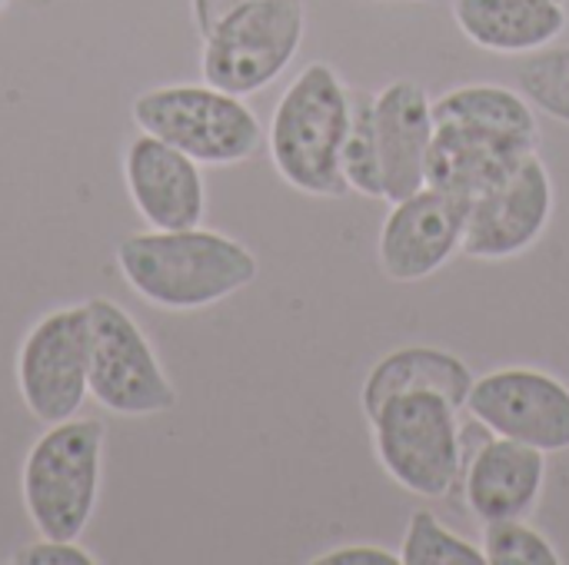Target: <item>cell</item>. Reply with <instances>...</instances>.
<instances>
[{
    "label": "cell",
    "mask_w": 569,
    "mask_h": 565,
    "mask_svg": "<svg viewBox=\"0 0 569 565\" xmlns=\"http://www.w3.org/2000/svg\"><path fill=\"white\" fill-rule=\"evenodd\" d=\"M373 130L383 163L387 203L427 186V160L437 133L433 100L417 80H393L373 93Z\"/></svg>",
    "instance_id": "14"
},
{
    "label": "cell",
    "mask_w": 569,
    "mask_h": 565,
    "mask_svg": "<svg viewBox=\"0 0 569 565\" xmlns=\"http://www.w3.org/2000/svg\"><path fill=\"white\" fill-rule=\"evenodd\" d=\"M247 3H253V0H190L197 33H200V37H210L227 17H233V13L243 10Z\"/></svg>",
    "instance_id": "25"
},
{
    "label": "cell",
    "mask_w": 569,
    "mask_h": 565,
    "mask_svg": "<svg viewBox=\"0 0 569 565\" xmlns=\"http://www.w3.org/2000/svg\"><path fill=\"white\" fill-rule=\"evenodd\" d=\"M350 107L353 93L330 63L313 60L293 77L277 100L267 130L270 163L287 186L320 200H340L350 193L340 173Z\"/></svg>",
    "instance_id": "2"
},
{
    "label": "cell",
    "mask_w": 569,
    "mask_h": 565,
    "mask_svg": "<svg viewBox=\"0 0 569 565\" xmlns=\"http://www.w3.org/2000/svg\"><path fill=\"white\" fill-rule=\"evenodd\" d=\"M473 370L450 350L440 346H400L387 356H380L360 390V410L370 420L390 396L413 393V390H433L447 396L457 410L467 406V396L473 390Z\"/></svg>",
    "instance_id": "17"
},
{
    "label": "cell",
    "mask_w": 569,
    "mask_h": 565,
    "mask_svg": "<svg viewBox=\"0 0 569 565\" xmlns=\"http://www.w3.org/2000/svg\"><path fill=\"white\" fill-rule=\"evenodd\" d=\"M103 426L97 420H63L47 426L27 450L20 470L23 509L43 539H80L103 480Z\"/></svg>",
    "instance_id": "3"
},
{
    "label": "cell",
    "mask_w": 569,
    "mask_h": 565,
    "mask_svg": "<svg viewBox=\"0 0 569 565\" xmlns=\"http://www.w3.org/2000/svg\"><path fill=\"white\" fill-rule=\"evenodd\" d=\"M553 176L543 157L530 153L507 180L470 203L463 253L483 263L523 256L543 240L553 220Z\"/></svg>",
    "instance_id": "10"
},
{
    "label": "cell",
    "mask_w": 569,
    "mask_h": 565,
    "mask_svg": "<svg viewBox=\"0 0 569 565\" xmlns=\"http://www.w3.org/2000/svg\"><path fill=\"white\" fill-rule=\"evenodd\" d=\"M437 123H457L540 147V123L530 100L500 83H463L433 100Z\"/></svg>",
    "instance_id": "18"
},
{
    "label": "cell",
    "mask_w": 569,
    "mask_h": 565,
    "mask_svg": "<svg viewBox=\"0 0 569 565\" xmlns=\"http://www.w3.org/2000/svg\"><path fill=\"white\" fill-rule=\"evenodd\" d=\"M457 490L477 523L527 519L547 490V453L490 430L470 446L463 430V473Z\"/></svg>",
    "instance_id": "12"
},
{
    "label": "cell",
    "mask_w": 569,
    "mask_h": 565,
    "mask_svg": "<svg viewBox=\"0 0 569 565\" xmlns=\"http://www.w3.org/2000/svg\"><path fill=\"white\" fill-rule=\"evenodd\" d=\"M467 210L470 203L437 186L393 200L377 240L383 276L393 283H420L443 270L463 250Z\"/></svg>",
    "instance_id": "11"
},
{
    "label": "cell",
    "mask_w": 569,
    "mask_h": 565,
    "mask_svg": "<svg viewBox=\"0 0 569 565\" xmlns=\"http://www.w3.org/2000/svg\"><path fill=\"white\" fill-rule=\"evenodd\" d=\"M123 180L133 210L150 230H187L203 223L207 213L203 170L183 150L140 130L127 143Z\"/></svg>",
    "instance_id": "13"
},
{
    "label": "cell",
    "mask_w": 569,
    "mask_h": 565,
    "mask_svg": "<svg viewBox=\"0 0 569 565\" xmlns=\"http://www.w3.org/2000/svg\"><path fill=\"white\" fill-rule=\"evenodd\" d=\"M480 549L487 556V565H563L557 546L527 519L487 523Z\"/></svg>",
    "instance_id": "22"
},
{
    "label": "cell",
    "mask_w": 569,
    "mask_h": 565,
    "mask_svg": "<svg viewBox=\"0 0 569 565\" xmlns=\"http://www.w3.org/2000/svg\"><path fill=\"white\" fill-rule=\"evenodd\" d=\"M133 123L183 150L200 167H237L263 143V127L243 97L203 83L150 87L130 103Z\"/></svg>",
    "instance_id": "5"
},
{
    "label": "cell",
    "mask_w": 569,
    "mask_h": 565,
    "mask_svg": "<svg viewBox=\"0 0 569 565\" xmlns=\"http://www.w3.org/2000/svg\"><path fill=\"white\" fill-rule=\"evenodd\" d=\"M413 3H433V0H413Z\"/></svg>",
    "instance_id": "26"
},
{
    "label": "cell",
    "mask_w": 569,
    "mask_h": 565,
    "mask_svg": "<svg viewBox=\"0 0 569 565\" xmlns=\"http://www.w3.org/2000/svg\"><path fill=\"white\" fill-rule=\"evenodd\" d=\"M463 413L547 456L569 450V386L547 370L503 366L473 380Z\"/></svg>",
    "instance_id": "9"
},
{
    "label": "cell",
    "mask_w": 569,
    "mask_h": 565,
    "mask_svg": "<svg viewBox=\"0 0 569 565\" xmlns=\"http://www.w3.org/2000/svg\"><path fill=\"white\" fill-rule=\"evenodd\" d=\"M3 7H7V0H0V10H3Z\"/></svg>",
    "instance_id": "27"
},
{
    "label": "cell",
    "mask_w": 569,
    "mask_h": 565,
    "mask_svg": "<svg viewBox=\"0 0 569 565\" xmlns=\"http://www.w3.org/2000/svg\"><path fill=\"white\" fill-rule=\"evenodd\" d=\"M463 410L433 390L390 396L367 423L383 473L420 500H447L463 473Z\"/></svg>",
    "instance_id": "4"
},
{
    "label": "cell",
    "mask_w": 569,
    "mask_h": 565,
    "mask_svg": "<svg viewBox=\"0 0 569 565\" xmlns=\"http://www.w3.org/2000/svg\"><path fill=\"white\" fill-rule=\"evenodd\" d=\"M530 153H540V147L457 123H437L427 160V186L473 203L507 180Z\"/></svg>",
    "instance_id": "15"
},
{
    "label": "cell",
    "mask_w": 569,
    "mask_h": 565,
    "mask_svg": "<svg viewBox=\"0 0 569 565\" xmlns=\"http://www.w3.org/2000/svg\"><path fill=\"white\" fill-rule=\"evenodd\" d=\"M310 565H400V553L380 546H337L310 559Z\"/></svg>",
    "instance_id": "24"
},
{
    "label": "cell",
    "mask_w": 569,
    "mask_h": 565,
    "mask_svg": "<svg viewBox=\"0 0 569 565\" xmlns=\"http://www.w3.org/2000/svg\"><path fill=\"white\" fill-rule=\"evenodd\" d=\"M453 20L473 47L527 57L563 37L569 10L563 0H453Z\"/></svg>",
    "instance_id": "16"
},
{
    "label": "cell",
    "mask_w": 569,
    "mask_h": 565,
    "mask_svg": "<svg viewBox=\"0 0 569 565\" xmlns=\"http://www.w3.org/2000/svg\"><path fill=\"white\" fill-rule=\"evenodd\" d=\"M563 3H567V0H563Z\"/></svg>",
    "instance_id": "28"
},
{
    "label": "cell",
    "mask_w": 569,
    "mask_h": 565,
    "mask_svg": "<svg viewBox=\"0 0 569 565\" xmlns=\"http://www.w3.org/2000/svg\"><path fill=\"white\" fill-rule=\"evenodd\" d=\"M340 173L350 186V193H360L367 200H387L383 186V163L373 130V93H353L350 107V127L340 150Z\"/></svg>",
    "instance_id": "19"
},
{
    "label": "cell",
    "mask_w": 569,
    "mask_h": 565,
    "mask_svg": "<svg viewBox=\"0 0 569 565\" xmlns=\"http://www.w3.org/2000/svg\"><path fill=\"white\" fill-rule=\"evenodd\" d=\"M100 559L80 546V539H37L20 546L10 565H97Z\"/></svg>",
    "instance_id": "23"
},
{
    "label": "cell",
    "mask_w": 569,
    "mask_h": 565,
    "mask_svg": "<svg viewBox=\"0 0 569 565\" xmlns=\"http://www.w3.org/2000/svg\"><path fill=\"white\" fill-rule=\"evenodd\" d=\"M117 266L140 300L167 313L210 310L260 273L250 246L207 226L130 233L117 246Z\"/></svg>",
    "instance_id": "1"
},
{
    "label": "cell",
    "mask_w": 569,
    "mask_h": 565,
    "mask_svg": "<svg viewBox=\"0 0 569 565\" xmlns=\"http://www.w3.org/2000/svg\"><path fill=\"white\" fill-rule=\"evenodd\" d=\"M400 565H487V556L477 543L447 529L430 509H417L400 546Z\"/></svg>",
    "instance_id": "21"
},
{
    "label": "cell",
    "mask_w": 569,
    "mask_h": 565,
    "mask_svg": "<svg viewBox=\"0 0 569 565\" xmlns=\"http://www.w3.org/2000/svg\"><path fill=\"white\" fill-rule=\"evenodd\" d=\"M520 93L530 107L569 127V47H540L517 67Z\"/></svg>",
    "instance_id": "20"
},
{
    "label": "cell",
    "mask_w": 569,
    "mask_h": 565,
    "mask_svg": "<svg viewBox=\"0 0 569 565\" xmlns=\"http://www.w3.org/2000/svg\"><path fill=\"white\" fill-rule=\"evenodd\" d=\"M90 396L113 416L150 420L177 406V390L137 320L107 296L87 300Z\"/></svg>",
    "instance_id": "7"
},
{
    "label": "cell",
    "mask_w": 569,
    "mask_h": 565,
    "mask_svg": "<svg viewBox=\"0 0 569 565\" xmlns=\"http://www.w3.org/2000/svg\"><path fill=\"white\" fill-rule=\"evenodd\" d=\"M17 390L43 426L73 420L90 396V313L87 303L40 316L17 350Z\"/></svg>",
    "instance_id": "8"
},
{
    "label": "cell",
    "mask_w": 569,
    "mask_h": 565,
    "mask_svg": "<svg viewBox=\"0 0 569 565\" xmlns=\"http://www.w3.org/2000/svg\"><path fill=\"white\" fill-rule=\"evenodd\" d=\"M303 33V0H253L203 37L200 73L210 87L253 97L293 63Z\"/></svg>",
    "instance_id": "6"
}]
</instances>
